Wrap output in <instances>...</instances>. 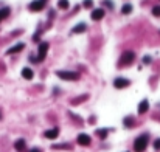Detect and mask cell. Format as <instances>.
<instances>
[{
	"mask_svg": "<svg viewBox=\"0 0 160 152\" xmlns=\"http://www.w3.org/2000/svg\"><path fill=\"white\" fill-rule=\"evenodd\" d=\"M146 146H148V135H140L137 140L134 141V150L135 152H143L146 150Z\"/></svg>",
	"mask_w": 160,
	"mask_h": 152,
	"instance_id": "cell-1",
	"label": "cell"
},
{
	"mask_svg": "<svg viewBox=\"0 0 160 152\" xmlns=\"http://www.w3.org/2000/svg\"><path fill=\"white\" fill-rule=\"evenodd\" d=\"M56 76H59L61 79H65V81H76V79H79V75L75 73V72H56Z\"/></svg>",
	"mask_w": 160,
	"mask_h": 152,
	"instance_id": "cell-2",
	"label": "cell"
},
{
	"mask_svg": "<svg viewBox=\"0 0 160 152\" xmlns=\"http://www.w3.org/2000/svg\"><path fill=\"white\" fill-rule=\"evenodd\" d=\"M134 59H135L134 51H126V53H123L121 59H120V64H121V65H129V64L134 62Z\"/></svg>",
	"mask_w": 160,
	"mask_h": 152,
	"instance_id": "cell-3",
	"label": "cell"
},
{
	"mask_svg": "<svg viewBox=\"0 0 160 152\" xmlns=\"http://www.w3.org/2000/svg\"><path fill=\"white\" fill-rule=\"evenodd\" d=\"M45 2L47 0H34V2L30 3V11H42L44 6H45Z\"/></svg>",
	"mask_w": 160,
	"mask_h": 152,
	"instance_id": "cell-4",
	"label": "cell"
},
{
	"mask_svg": "<svg viewBox=\"0 0 160 152\" xmlns=\"http://www.w3.org/2000/svg\"><path fill=\"white\" fill-rule=\"evenodd\" d=\"M129 84H131V81L126 79V78H117L114 81L115 89H126V87H129Z\"/></svg>",
	"mask_w": 160,
	"mask_h": 152,
	"instance_id": "cell-5",
	"label": "cell"
},
{
	"mask_svg": "<svg viewBox=\"0 0 160 152\" xmlns=\"http://www.w3.org/2000/svg\"><path fill=\"white\" fill-rule=\"evenodd\" d=\"M47 51H48V44L47 42H41V44H39V58H37V62L45 59Z\"/></svg>",
	"mask_w": 160,
	"mask_h": 152,
	"instance_id": "cell-6",
	"label": "cell"
},
{
	"mask_svg": "<svg viewBox=\"0 0 160 152\" xmlns=\"http://www.w3.org/2000/svg\"><path fill=\"white\" fill-rule=\"evenodd\" d=\"M78 144L89 146V144H90V137H89L87 133H79V135H78Z\"/></svg>",
	"mask_w": 160,
	"mask_h": 152,
	"instance_id": "cell-7",
	"label": "cell"
},
{
	"mask_svg": "<svg viewBox=\"0 0 160 152\" xmlns=\"http://www.w3.org/2000/svg\"><path fill=\"white\" fill-rule=\"evenodd\" d=\"M90 17H92L93 20H100V19H103V17H104V11H103L101 8H98V9H93Z\"/></svg>",
	"mask_w": 160,
	"mask_h": 152,
	"instance_id": "cell-8",
	"label": "cell"
},
{
	"mask_svg": "<svg viewBox=\"0 0 160 152\" xmlns=\"http://www.w3.org/2000/svg\"><path fill=\"white\" fill-rule=\"evenodd\" d=\"M23 48H25V44H22V42H20V44H17V45H14V47H11V48H9L6 53H8V54H14V53L22 51Z\"/></svg>",
	"mask_w": 160,
	"mask_h": 152,
	"instance_id": "cell-9",
	"label": "cell"
},
{
	"mask_svg": "<svg viewBox=\"0 0 160 152\" xmlns=\"http://www.w3.org/2000/svg\"><path fill=\"white\" fill-rule=\"evenodd\" d=\"M22 76L25 78V79H33V76H34V73H33V70L31 68H28V67H25V68H22Z\"/></svg>",
	"mask_w": 160,
	"mask_h": 152,
	"instance_id": "cell-10",
	"label": "cell"
},
{
	"mask_svg": "<svg viewBox=\"0 0 160 152\" xmlns=\"http://www.w3.org/2000/svg\"><path fill=\"white\" fill-rule=\"evenodd\" d=\"M86 30H87V25H86V23H78L76 26H73L72 31L76 33V34H79V33H84Z\"/></svg>",
	"mask_w": 160,
	"mask_h": 152,
	"instance_id": "cell-11",
	"label": "cell"
},
{
	"mask_svg": "<svg viewBox=\"0 0 160 152\" xmlns=\"http://www.w3.org/2000/svg\"><path fill=\"white\" fill-rule=\"evenodd\" d=\"M58 133H59V129H56V127H55V129L47 130V132H45V137H47V138H50V140H55V138L58 137Z\"/></svg>",
	"mask_w": 160,
	"mask_h": 152,
	"instance_id": "cell-12",
	"label": "cell"
},
{
	"mask_svg": "<svg viewBox=\"0 0 160 152\" xmlns=\"http://www.w3.org/2000/svg\"><path fill=\"white\" fill-rule=\"evenodd\" d=\"M148 109H149V103H148V100H143V101L140 103V106H138V113H145Z\"/></svg>",
	"mask_w": 160,
	"mask_h": 152,
	"instance_id": "cell-13",
	"label": "cell"
},
{
	"mask_svg": "<svg viewBox=\"0 0 160 152\" xmlns=\"http://www.w3.org/2000/svg\"><path fill=\"white\" fill-rule=\"evenodd\" d=\"M14 147H16V150H19V152H23L25 150V147H26V144H25V140H17L16 143H14Z\"/></svg>",
	"mask_w": 160,
	"mask_h": 152,
	"instance_id": "cell-14",
	"label": "cell"
},
{
	"mask_svg": "<svg viewBox=\"0 0 160 152\" xmlns=\"http://www.w3.org/2000/svg\"><path fill=\"white\" fill-rule=\"evenodd\" d=\"M121 12H123V14H131V12H132V5L131 3H124L121 6Z\"/></svg>",
	"mask_w": 160,
	"mask_h": 152,
	"instance_id": "cell-15",
	"label": "cell"
},
{
	"mask_svg": "<svg viewBox=\"0 0 160 152\" xmlns=\"http://www.w3.org/2000/svg\"><path fill=\"white\" fill-rule=\"evenodd\" d=\"M134 124H135V121H134V118H132V117H126L124 118V126L126 127H132Z\"/></svg>",
	"mask_w": 160,
	"mask_h": 152,
	"instance_id": "cell-16",
	"label": "cell"
},
{
	"mask_svg": "<svg viewBox=\"0 0 160 152\" xmlns=\"http://www.w3.org/2000/svg\"><path fill=\"white\" fill-rule=\"evenodd\" d=\"M8 16H9V8H2L0 9V20H3Z\"/></svg>",
	"mask_w": 160,
	"mask_h": 152,
	"instance_id": "cell-17",
	"label": "cell"
},
{
	"mask_svg": "<svg viewBox=\"0 0 160 152\" xmlns=\"http://www.w3.org/2000/svg\"><path fill=\"white\" fill-rule=\"evenodd\" d=\"M58 6L61 9H67L69 8V0H58Z\"/></svg>",
	"mask_w": 160,
	"mask_h": 152,
	"instance_id": "cell-18",
	"label": "cell"
},
{
	"mask_svg": "<svg viewBox=\"0 0 160 152\" xmlns=\"http://www.w3.org/2000/svg\"><path fill=\"white\" fill-rule=\"evenodd\" d=\"M97 135L104 140V138L107 137V129H98V130H97Z\"/></svg>",
	"mask_w": 160,
	"mask_h": 152,
	"instance_id": "cell-19",
	"label": "cell"
},
{
	"mask_svg": "<svg viewBox=\"0 0 160 152\" xmlns=\"http://www.w3.org/2000/svg\"><path fill=\"white\" fill-rule=\"evenodd\" d=\"M152 14H154L155 17H160V5H157V6L152 8Z\"/></svg>",
	"mask_w": 160,
	"mask_h": 152,
	"instance_id": "cell-20",
	"label": "cell"
},
{
	"mask_svg": "<svg viewBox=\"0 0 160 152\" xmlns=\"http://www.w3.org/2000/svg\"><path fill=\"white\" fill-rule=\"evenodd\" d=\"M83 5H84V8H92L93 6V2H92V0H84Z\"/></svg>",
	"mask_w": 160,
	"mask_h": 152,
	"instance_id": "cell-21",
	"label": "cell"
},
{
	"mask_svg": "<svg viewBox=\"0 0 160 152\" xmlns=\"http://www.w3.org/2000/svg\"><path fill=\"white\" fill-rule=\"evenodd\" d=\"M104 6H109V8H114V2H112V0H106V2H104Z\"/></svg>",
	"mask_w": 160,
	"mask_h": 152,
	"instance_id": "cell-22",
	"label": "cell"
},
{
	"mask_svg": "<svg viewBox=\"0 0 160 152\" xmlns=\"http://www.w3.org/2000/svg\"><path fill=\"white\" fill-rule=\"evenodd\" d=\"M154 149H157V150L160 149V138H157V140L154 141Z\"/></svg>",
	"mask_w": 160,
	"mask_h": 152,
	"instance_id": "cell-23",
	"label": "cell"
},
{
	"mask_svg": "<svg viewBox=\"0 0 160 152\" xmlns=\"http://www.w3.org/2000/svg\"><path fill=\"white\" fill-rule=\"evenodd\" d=\"M151 61H152V59H151L149 56H145V58H143V64H151Z\"/></svg>",
	"mask_w": 160,
	"mask_h": 152,
	"instance_id": "cell-24",
	"label": "cell"
},
{
	"mask_svg": "<svg viewBox=\"0 0 160 152\" xmlns=\"http://www.w3.org/2000/svg\"><path fill=\"white\" fill-rule=\"evenodd\" d=\"M30 152H41V149H37V147H34V149H31Z\"/></svg>",
	"mask_w": 160,
	"mask_h": 152,
	"instance_id": "cell-25",
	"label": "cell"
}]
</instances>
